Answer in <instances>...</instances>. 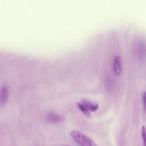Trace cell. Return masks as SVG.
I'll return each instance as SVG.
<instances>
[{
    "instance_id": "9c48e42d",
    "label": "cell",
    "mask_w": 146,
    "mask_h": 146,
    "mask_svg": "<svg viewBox=\"0 0 146 146\" xmlns=\"http://www.w3.org/2000/svg\"><path fill=\"white\" fill-rule=\"evenodd\" d=\"M143 102L144 110L146 112V91L144 92L143 95Z\"/></svg>"
},
{
    "instance_id": "5b68a950",
    "label": "cell",
    "mask_w": 146,
    "mask_h": 146,
    "mask_svg": "<svg viewBox=\"0 0 146 146\" xmlns=\"http://www.w3.org/2000/svg\"><path fill=\"white\" fill-rule=\"evenodd\" d=\"M137 54L140 59H143L146 55V42L143 40H139L137 44Z\"/></svg>"
},
{
    "instance_id": "7a4b0ae2",
    "label": "cell",
    "mask_w": 146,
    "mask_h": 146,
    "mask_svg": "<svg viewBox=\"0 0 146 146\" xmlns=\"http://www.w3.org/2000/svg\"><path fill=\"white\" fill-rule=\"evenodd\" d=\"M64 120L65 118L63 116L52 111L47 112L45 116V120L50 123H59Z\"/></svg>"
},
{
    "instance_id": "6da1fadb",
    "label": "cell",
    "mask_w": 146,
    "mask_h": 146,
    "mask_svg": "<svg viewBox=\"0 0 146 146\" xmlns=\"http://www.w3.org/2000/svg\"><path fill=\"white\" fill-rule=\"evenodd\" d=\"M70 135L74 141L80 146H98L91 139L79 131H72Z\"/></svg>"
},
{
    "instance_id": "ba28073f",
    "label": "cell",
    "mask_w": 146,
    "mask_h": 146,
    "mask_svg": "<svg viewBox=\"0 0 146 146\" xmlns=\"http://www.w3.org/2000/svg\"><path fill=\"white\" fill-rule=\"evenodd\" d=\"M141 136L144 146H146V128L144 125H143L141 127Z\"/></svg>"
},
{
    "instance_id": "8992f818",
    "label": "cell",
    "mask_w": 146,
    "mask_h": 146,
    "mask_svg": "<svg viewBox=\"0 0 146 146\" xmlns=\"http://www.w3.org/2000/svg\"><path fill=\"white\" fill-rule=\"evenodd\" d=\"M81 102L90 111L95 112L99 108V104L97 103H92L90 100L86 99H83L81 100Z\"/></svg>"
},
{
    "instance_id": "3957f363",
    "label": "cell",
    "mask_w": 146,
    "mask_h": 146,
    "mask_svg": "<svg viewBox=\"0 0 146 146\" xmlns=\"http://www.w3.org/2000/svg\"><path fill=\"white\" fill-rule=\"evenodd\" d=\"M122 71L121 59L120 56L116 55L114 58L113 62V72L115 75L119 76L121 74Z\"/></svg>"
},
{
    "instance_id": "52a82bcc",
    "label": "cell",
    "mask_w": 146,
    "mask_h": 146,
    "mask_svg": "<svg viewBox=\"0 0 146 146\" xmlns=\"http://www.w3.org/2000/svg\"><path fill=\"white\" fill-rule=\"evenodd\" d=\"M76 106L80 110V111L86 116H90V112L88 109L82 103V102H78L76 103Z\"/></svg>"
},
{
    "instance_id": "277c9868",
    "label": "cell",
    "mask_w": 146,
    "mask_h": 146,
    "mask_svg": "<svg viewBox=\"0 0 146 146\" xmlns=\"http://www.w3.org/2000/svg\"><path fill=\"white\" fill-rule=\"evenodd\" d=\"M9 94V87L4 84L1 87V92H0V104L1 106H4L8 100Z\"/></svg>"
}]
</instances>
